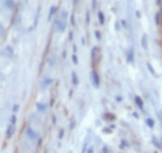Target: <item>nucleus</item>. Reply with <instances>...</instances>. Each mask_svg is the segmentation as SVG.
I'll return each mask as SVG.
<instances>
[{"label": "nucleus", "instance_id": "obj_1", "mask_svg": "<svg viewBox=\"0 0 162 153\" xmlns=\"http://www.w3.org/2000/svg\"><path fill=\"white\" fill-rule=\"evenodd\" d=\"M91 77H92V80H93L95 87H99V84H100V79H99V75H97V72H96V71H92Z\"/></svg>", "mask_w": 162, "mask_h": 153}, {"label": "nucleus", "instance_id": "obj_2", "mask_svg": "<svg viewBox=\"0 0 162 153\" xmlns=\"http://www.w3.org/2000/svg\"><path fill=\"white\" fill-rule=\"evenodd\" d=\"M92 60H93V64H96L99 61V49L97 48L92 49Z\"/></svg>", "mask_w": 162, "mask_h": 153}, {"label": "nucleus", "instance_id": "obj_3", "mask_svg": "<svg viewBox=\"0 0 162 153\" xmlns=\"http://www.w3.org/2000/svg\"><path fill=\"white\" fill-rule=\"evenodd\" d=\"M26 134H27L31 140H38V134H35L34 130H31V129H27V130H26Z\"/></svg>", "mask_w": 162, "mask_h": 153}, {"label": "nucleus", "instance_id": "obj_4", "mask_svg": "<svg viewBox=\"0 0 162 153\" xmlns=\"http://www.w3.org/2000/svg\"><path fill=\"white\" fill-rule=\"evenodd\" d=\"M155 25L157 26L162 25V14H161V11H158V12L155 14Z\"/></svg>", "mask_w": 162, "mask_h": 153}, {"label": "nucleus", "instance_id": "obj_5", "mask_svg": "<svg viewBox=\"0 0 162 153\" xmlns=\"http://www.w3.org/2000/svg\"><path fill=\"white\" fill-rule=\"evenodd\" d=\"M57 28H58L60 31H63L65 30V22H63V19H58V21H57Z\"/></svg>", "mask_w": 162, "mask_h": 153}, {"label": "nucleus", "instance_id": "obj_6", "mask_svg": "<svg viewBox=\"0 0 162 153\" xmlns=\"http://www.w3.org/2000/svg\"><path fill=\"white\" fill-rule=\"evenodd\" d=\"M135 103H137V106H138V107H139L141 110H143V102L141 100L139 96H135Z\"/></svg>", "mask_w": 162, "mask_h": 153}, {"label": "nucleus", "instance_id": "obj_7", "mask_svg": "<svg viewBox=\"0 0 162 153\" xmlns=\"http://www.w3.org/2000/svg\"><path fill=\"white\" fill-rule=\"evenodd\" d=\"M14 134V126L11 125L10 128H8V130H7V138H11V135Z\"/></svg>", "mask_w": 162, "mask_h": 153}, {"label": "nucleus", "instance_id": "obj_8", "mask_svg": "<svg viewBox=\"0 0 162 153\" xmlns=\"http://www.w3.org/2000/svg\"><path fill=\"white\" fill-rule=\"evenodd\" d=\"M146 123H147V126H149V128H153V126H154V121H153L151 118H147Z\"/></svg>", "mask_w": 162, "mask_h": 153}, {"label": "nucleus", "instance_id": "obj_9", "mask_svg": "<svg viewBox=\"0 0 162 153\" xmlns=\"http://www.w3.org/2000/svg\"><path fill=\"white\" fill-rule=\"evenodd\" d=\"M37 108H38L39 110V111H45V110H46V106L45 105H42V103H38V105H37Z\"/></svg>", "mask_w": 162, "mask_h": 153}, {"label": "nucleus", "instance_id": "obj_10", "mask_svg": "<svg viewBox=\"0 0 162 153\" xmlns=\"http://www.w3.org/2000/svg\"><path fill=\"white\" fill-rule=\"evenodd\" d=\"M142 46H143V48H147V37L146 35L142 37Z\"/></svg>", "mask_w": 162, "mask_h": 153}, {"label": "nucleus", "instance_id": "obj_11", "mask_svg": "<svg viewBox=\"0 0 162 153\" xmlns=\"http://www.w3.org/2000/svg\"><path fill=\"white\" fill-rule=\"evenodd\" d=\"M51 83H53V80H51V79H45V81H43L42 87H46V85H50Z\"/></svg>", "mask_w": 162, "mask_h": 153}, {"label": "nucleus", "instance_id": "obj_12", "mask_svg": "<svg viewBox=\"0 0 162 153\" xmlns=\"http://www.w3.org/2000/svg\"><path fill=\"white\" fill-rule=\"evenodd\" d=\"M104 15H103V12H99V22H100V25H104Z\"/></svg>", "mask_w": 162, "mask_h": 153}, {"label": "nucleus", "instance_id": "obj_13", "mask_svg": "<svg viewBox=\"0 0 162 153\" xmlns=\"http://www.w3.org/2000/svg\"><path fill=\"white\" fill-rule=\"evenodd\" d=\"M153 144H154V145H155V146H157V148H160V149L162 148V145H161V144H160V142H158V141H157V140H155V138H153Z\"/></svg>", "mask_w": 162, "mask_h": 153}, {"label": "nucleus", "instance_id": "obj_14", "mask_svg": "<svg viewBox=\"0 0 162 153\" xmlns=\"http://www.w3.org/2000/svg\"><path fill=\"white\" fill-rule=\"evenodd\" d=\"M104 118H105V119H109V121H114L115 119L114 115H109V114H105V115H104Z\"/></svg>", "mask_w": 162, "mask_h": 153}, {"label": "nucleus", "instance_id": "obj_15", "mask_svg": "<svg viewBox=\"0 0 162 153\" xmlns=\"http://www.w3.org/2000/svg\"><path fill=\"white\" fill-rule=\"evenodd\" d=\"M147 68H149V71L151 72L153 75H155V73H154V71H153V68H151V65H150V64H147Z\"/></svg>", "mask_w": 162, "mask_h": 153}, {"label": "nucleus", "instance_id": "obj_16", "mask_svg": "<svg viewBox=\"0 0 162 153\" xmlns=\"http://www.w3.org/2000/svg\"><path fill=\"white\" fill-rule=\"evenodd\" d=\"M124 146H127L126 141H123V142H122V144H120V148H124Z\"/></svg>", "mask_w": 162, "mask_h": 153}, {"label": "nucleus", "instance_id": "obj_17", "mask_svg": "<svg viewBox=\"0 0 162 153\" xmlns=\"http://www.w3.org/2000/svg\"><path fill=\"white\" fill-rule=\"evenodd\" d=\"M73 81H74V84H77V76L76 75H73Z\"/></svg>", "mask_w": 162, "mask_h": 153}, {"label": "nucleus", "instance_id": "obj_18", "mask_svg": "<svg viewBox=\"0 0 162 153\" xmlns=\"http://www.w3.org/2000/svg\"><path fill=\"white\" fill-rule=\"evenodd\" d=\"M155 3H157V5H162V0H155Z\"/></svg>", "mask_w": 162, "mask_h": 153}, {"label": "nucleus", "instance_id": "obj_19", "mask_svg": "<svg viewBox=\"0 0 162 153\" xmlns=\"http://www.w3.org/2000/svg\"><path fill=\"white\" fill-rule=\"evenodd\" d=\"M103 152H104V153H108V148H104V149H103Z\"/></svg>", "mask_w": 162, "mask_h": 153}, {"label": "nucleus", "instance_id": "obj_20", "mask_svg": "<svg viewBox=\"0 0 162 153\" xmlns=\"http://www.w3.org/2000/svg\"><path fill=\"white\" fill-rule=\"evenodd\" d=\"M88 153H93V149H89V152Z\"/></svg>", "mask_w": 162, "mask_h": 153}]
</instances>
